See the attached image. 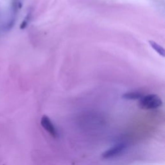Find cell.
Segmentation results:
<instances>
[{
  "instance_id": "obj_2",
  "label": "cell",
  "mask_w": 165,
  "mask_h": 165,
  "mask_svg": "<svg viewBox=\"0 0 165 165\" xmlns=\"http://www.w3.org/2000/svg\"><path fill=\"white\" fill-rule=\"evenodd\" d=\"M41 125L45 130L49 133L53 138H57L58 137V132L55 126L53 125L52 122L50 118L46 115H44L41 119Z\"/></svg>"
},
{
  "instance_id": "obj_3",
  "label": "cell",
  "mask_w": 165,
  "mask_h": 165,
  "mask_svg": "<svg viewBox=\"0 0 165 165\" xmlns=\"http://www.w3.org/2000/svg\"><path fill=\"white\" fill-rule=\"evenodd\" d=\"M126 144L125 143H120L116 145L112 148H110L108 150L104 152L102 154V158L104 159H110L114 157L118 156L119 154H121L124 150L126 148Z\"/></svg>"
},
{
  "instance_id": "obj_5",
  "label": "cell",
  "mask_w": 165,
  "mask_h": 165,
  "mask_svg": "<svg viewBox=\"0 0 165 165\" xmlns=\"http://www.w3.org/2000/svg\"><path fill=\"white\" fill-rule=\"evenodd\" d=\"M149 43L151 45L152 49L156 50L159 55H161L162 57L164 56V49L163 47L157 44L156 42L153 41H149Z\"/></svg>"
},
{
  "instance_id": "obj_1",
  "label": "cell",
  "mask_w": 165,
  "mask_h": 165,
  "mask_svg": "<svg viewBox=\"0 0 165 165\" xmlns=\"http://www.w3.org/2000/svg\"><path fill=\"white\" fill-rule=\"evenodd\" d=\"M162 105L161 99L156 94H148L143 96L139 101V107L144 110L157 108Z\"/></svg>"
},
{
  "instance_id": "obj_4",
  "label": "cell",
  "mask_w": 165,
  "mask_h": 165,
  "mask_svg": "<svg viewBox=\"0 0 165 165\" xmlns=\"http://www.w3.org/2000/svg\"><path fill=\"white\" fill-rule=\"evenodd\" d=\"M143 94L141 93L138 92H132L126 93L123 96V98L126 99V100H138L141 99L143 97Z\"/></svg>"
}]
</instances>
